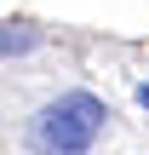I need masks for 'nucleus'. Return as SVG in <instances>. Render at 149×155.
<instances>
[{"label":"nucleus","mask_w":149,"mask_h":155,"mask_svg":"<svg viewBox=\"0 0 149 155\" xmlns=\"http://www.w3.org/2000/svg\"><path fill=\"white\" fill-rule=\"evenodd\" d=\"M103 121H109V109L92 92H63V98H52L34 115V150H46V155H86L103 138Z\"/></svg>","instance_id":"obj_1"},{"label":"nucleus","mask_w":149,"mask_h":155,"mask_svg":"<svg viewBox=\"0 0 149 155\" xmlns=\"http://www.w3.org/2000/svg\"><path fill=\"white\" fill-rule=\"evenodd\" d=\"M40 35L29 29V23H0V52H29Z\"/></svg>","instance_id":"obj_2"},{"label":"nucleus","mask_w":149,"mask_h":155,"mask_svg":"<svg viewBox=\"0 0 149 155\" xmlns=\"http://www.w3.org/2000/svg\"><path fill=\"white\" fill-rule=\"evenodd\" d=\"M138 104H144V109H149V86H144V92H138Z\"/></svg>","instance_id":"obj_3"}]
</instances>
